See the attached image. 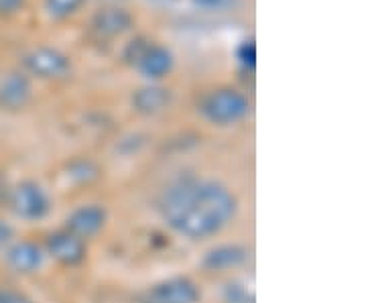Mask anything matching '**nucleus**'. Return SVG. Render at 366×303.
<instances>
[{"label": "nucleus", "instance_id": "15", "mask_svg": "<svg viewBox=\"0 0 366 303\" xmlns=\"http://www.w3.org/2000/svg\"><path fill=\"white\" fill-rule=\"evenodd\" d=\"M222 303H254V291L242 279H228L220 289Z\"/></svg>", "mask_w": 366, "mask_h": 303}, {"label": "nucleus", "instance_id": "14", "mask_svg": "<svg viewBox=\"0 0 366 303\" xmlns=\"http://www.w3.org/2000/svg\"><path fill=\"white\" fill-rule=\"evenodd\" d=\"M66 175L71 184L90 185L102 177V169H100V165L96 161H92L88 157H79L67 163Z\"/></svg>", "mask_w": 366, "mask_h": 303}, {"label": "nucleus", "instance_id": "19", "mask_svg": "<svg viewBox=\"0 0 366 303\" xmlns=\"http://www.w3.org/2000/svg\"><path fill=\"white\" fill-rule=\"evenodd\" d=\"M13 238H16L14 226L11 224L4 216H0V254H2V251L13 242Z\"/></svg>", "mask_w": 366, "mask_h": 303}, {"label": "nucleus", "instance_id": "16", "mask_svg": "<svg viewBox=\"0 0 366 303\" xmlns=\"http://www.w3.org/2000/svg\"><path fill=\"white\" fill-rule=\"evenodd\" d=\"M86 0H45V11L53 19H67L84 6Z\"/></svg>", "mask_w": 366, "mask_h": 303}, {"label": "nucleus", "instance_id": "11", "mask_svg": "<svg viewBox=\"0 0 366 303\" xmlns=\"http://www.w3.org/2000/svg\"><path fill=\"white\" fill-rule=\"evenodd\" d=\"M173 66H175V57L169 47L151 41L132 69H137L147 81H161L173 71Z\"/></svg>", "mask_w": 366, "mask_h": 303}, {"label": "nucleus", "instance_id": "7", "mask_svg": "<svg viewBox=\"0 0 366 303\" xmlns=\"http://www.w3.org/2000/svg\"><path fill=\"white\" fill-rule=\"evenodd\" d=\"M204 291L189 275H173L149 285L141 293V303H202Z\"/></svg>", "mask_w": 366, "mask_h": 303}, {"label": "nucleus", "instance_id": "21", "mask_svg": "<svg viewBox=\"0 0 366 303\" xmlns=\"http://www.w3.org/2000/svg\"><path fill=\"white\" fill-rule=\"evenodd\" d=\"M192 2L199 9H206V11H220L224 6H228L232 0H192Z\"/></svg>", "mask_w": 366, "mask_h": 303}, {"label": "nucleus", "instance_id": "20", "mask_svg": "<svg viewBox=\"0 0 366 303\" xmlns=\"http://www.w3.org/2000/svg\"><path fill=\"white\" fill-rule=\"evenodd\" d=\"M26 0H0V16H13L25 9Z\"/></svg>", "mask_w": 366, "mask_h": 303}, {"label": "nucleus", "instance_id": "1", "mask_svg": "<svg viewBox=\"0 0 366 303\" xmlns=\"http://www.w3.org/2000/svg\"><path fill=\"white\" fill-rule=\"evenodd\" d=\"M161 222L189 242L222 234L240 212L236 192L222 179L183 173L171 179L155 199Z\"/></svg>", "mask_w": 366, "mask_h": 303}, {"label": "nucleus", "instance_id": "9", "mask_svg": "<svg viewBox=\"0 0 366 303\" xmlns=\"http://www.w3.org/2000/svg\"><path fill=\"white\" fill-rule=\"evenodd\" d=\"M108 222H110V214L104 204L88 202V204H79L69 212L61 226L67 228L71 234L90 242L104 232Z\"/></svg>", "mask_w": 366, "mask_h": 303}, {"label": "nucleus", "instance_id": "2", "mask_svg": "<svg viewBox=\"0 0 366 303\" xmlns=\"http://www.w3.org/2000/svg\"><path fill=\"white\" fill-rule=\"evenodd\" d=\"M4 208L14 220L25 224H37L49 218L53 212V198L49 189L37 179H21L11 184Z\"/></svg>", "mask_w": 366, "mask_h": 303}, {"label": "nucleus", "instance_id": "5", "mask_svg": "<svg viewBox=\"0 0 366 303\" xmlns=\"http://www.w3.org/2000/svg\"><path fill=\"white\" fill-rule=\"evenodd\" d=\"M21 66L29 78L57 81L66 79L71 74V57L55 47H35L26 51L21 59Z\"/></svg>", "mask_w": 366, "mask_h": 303}, {"label": "nucleus", "instance_id": "3", "mask_svg": "<svg viewBox=\"0 0 366 303\" xmlns=\"http://www.w3.org/2000/svg\"><path fill=\"white\" fill-rule=\"evenodd\" d=\"M199 116L214 126H234L249 116V98L232 86H220L206 92L197 102Z\"/></svg>", "mask_w": 366, "mask_h": 303}, {"label": "nucleus", "instance_id": "17", "mask_svg": "<svg viewBox=\"0 0 366 303\" xmlns=\"http://www.w3.org/2000/svg\"><path fill=\"white\" fill-rule=\"evenodd\" d=\"M236 61L247 71H252L257 67V45H254V39L242 41L236 47Z\"/></svg>", "mask_w": 366, "mask_h": 303}, {"label": "nucleus", "instance_id": "4", "mask_svg": "<svg viewBox=\"0 0 366 303\" xmlns=\"http://www.w3.org/2000/svg\"><path fill=\"white\" fill-rule=\"evenodd\" d=\"M41 247L47 254V261H53L64 269H79L90 257V242L71 234L64 226L45 232Z\"/></svg>", "mask_w": 366, "mask_h": 303}, {"label": "nucleus", "instance_id": "13", "mask_svg": "<svg viewBox=\"0 0 366 303\" xmlns=\"http://www.w3.org/2000/svg\"><path fill=\"white\" fill-rule=\"evenodd\" d=\"M134 25V19L127 9L120 6H108L94 14L92 19V29L106 39H114L124 33H129Z\"/></svg>", "mask_w": 366, "mask_h": 303}, {"label": "nucleus", "instance_id": "18", "mask_svg": "<svg viewBox=\"0 0 366 303\" xmlns=\"http://www.w3.org/2000/svg\"><path fill=\"white\" fill-rule=\"evenodd\" d=\"M0 303H37V299L16 285L0 283Z\"/></svg>", "mask_w": 366, "mask_h": 303}, {"label": "nucleus", "instance_id": "6", "mask_svg": "<svg viewBox=\"0 0 366 303\" xmlns=\"http://www.w3.org/2000/svg\"><path fill=\"white\" fill-rule=\"evenodd\" d=\"M2 264L16 277H33L43 271L47 254L41 247V240L33 238H13V242L0 254Z\"/></svg>", "mask_w": 366, "mask_h": 303}, {"label": "nucleus", "instance_id": "22", "mask_svg": "<svg viewBox=\"0 0 366 303\" xmlns=\"http://www.w3.org/2000/svg\"><path fill=\"white\" fill-rule=\"evenodd\" d=\"M9 189H11V184H9L6 175L0 172V208H4V202H6V196H9Z\"/></svg>", "mask_w": 366, "mask_h": 303}, {"label": "nucleus", "instance_id": "10", "mask_svg": "<svg viewBox=\"0 0 366 303\" xmlns=\"http://www.w3.org/2000/svg\"><path fill=\"white\" fill-rule=\"evenodd\" d=\"M33 79L25 71H11L0 78V110L16 114L33 102Z\"/></svg>", "mask_w": 366, "mask_h": 303}, {"label": "nucleus", "instance_id": "8", "mask_svg": "<svg viewBox=\"0 0 366 303\" xmlns=\"http://www.w3.org/2000/svg\"><path fill=\"white\" fill-rule=\"evenodd\" d=\"M250 261V249L244 242H218L199 257V269L208 275H226L247 267Z\"/></svg>", "mask_w": 366, "mask_h": 303}, {"label": "nucleus", "instance_id": "12", "mask_svg": "<svg viewBox=\"0 0 366 303\" xmlns=\"http://www.w3.org/2000/svg\"><path fill=\"white\" fill-rule=\"evenodd\" d=\"M173 102V92L159 81H149L137 88L131 96L132 110L141 116H155L165 112Z\"/></svg>", "mask_w": 366, "mask_h": 303}]
</instances>
